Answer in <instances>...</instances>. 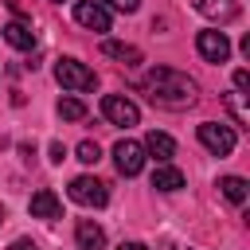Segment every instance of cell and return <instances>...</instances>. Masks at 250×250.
Returning <instances> with one entry per match:
<instances>
[{"label":"cell","mask_w":250,"mask_h":250,"mask_svg":"<svg viewBox=\"0 0 250 250\" xmlns=\"http://www.w3.org/2000/svg\"><path fill=\"white\" fill-rule=\"evenodd\" d=\"M141 148H145V152H148L156 164H168V160L176 156V141H172L168 133H156V129L145 137V145H141Z\"/></svg>","instance_id":"12"},{"label":"cell","mask_w":250,"mask_h":250,"mask_svg":"<svg viewBox=\"0 0 250 250\" xmlns=\"http://www.w3.org/2000/svg\"><path fill=\"white\" fill-rule=\"evenodd\" d=\"M102 113H105L109 125H121V129H133V125L141 121L137 102H129L125 94H105V98H102Z\"/></svg>","instance_id":"4"},{"label":"cell","mask_w":250,"mask_h":250,"mask_svg":"<svg viewBox=\"0 0 250 250\" xmlns=\"http://www.w3.org/2000/svg\"><path fill=\"white\" fill-rule=\"evenodd\" d=\"M219 188H223V195H227L230 203H246V191H250V188H246V180H242V176H223V180H219Z\"/></svg>","instance_id":"17"},{"label":"cell","mask_w":250,"mask_h":250,"mask_svg":"<svg viewBox=\"0 0 250 250\" xmlns=\"http://www.w3.org/2000/svg\"><path fill=\"white\" fill-rule=\"evenodd\" d=\"M78 160H82V164H98V160H102L98 141H82V145H78Z\"/></svg>","instance_id":"19"},{"label":"cell","mask_w":250,"mask_h":250,"mask_svg":"<svg viewBox=\"0 0 250 250\" xmlns=\"http://www.w3.org/2000/svg\"><path fill=\"white\" fill-rule=\"evenodd\" d=\"M0 31H4V43H12L16 51H31V47H35V31H31L27 20H12V23H4Z\"/></svg>","instance_id":"11"},{"label":"cell","mask_w":250,"mask_h":250,"mask_svg":"<svg viewBox=\"0 0 250 250\" xmlns=\"http://www.w3.org/2000/svg\"><path fill=\"white\" fill-rule=\"evenodd\" d=\"M102 55H105V59H117V62H125V66H137V62H141V51H137L133 43H117V39H105V43H102Z\"/></svg>","instance_id":"14"},{"label":"cell","mask_w":250,"mask_h":250,"mask_svg":"<svg viewBox=\"0 0 250 250\" xmlns=\"http://www.w3.org/2000/svg\"><path fill=\"white\" fill-rule=\"evenodd\" d=\"M141 90L148 94V102L168 105V109H188V105H195V98H199L195 78H188L184 70H172V66L148 70L145 82H141Z\"/></svg>","instance_id":"1"},{"label":"cell","mask_w":250,"mask_h":250,"mask_svg":"<svg viewBox=\"0 0 250 250\" xmlns=\"http://www.w3.org/2000/svg\"><path fill=\"white\" fill-rule=\"evenodd\" d=\"M113 164H117L121 176H137L145 168V148L137 141H117L113 145Z\"/></svg>","instance_id":"7"},{"label":"cell","mask_w":250,"mask_h":250,"mask_svg":"<svg viewBox=\"0 0 250 250\" xmlns=\"http://www.w3.org/2000/svg\"><path fill=\"white\" fill-rule=\"evenodd\" d=\"M66 195H70L74 203H82V207H105V203H109V188H105L98 176H78V180H70Z\"/></svg>","instance_id":"3"},{"label":"cell","mask_w":250,"mask_h":250,"mask_svg":"<svg viewBox=\"0 0 250 250\" xmlns=\"http://www.w3.org/2000/svg\"><path fill=\"white\" fill-rule=\"evenodd\" d=\"M74 20L86 31H109V12L102 0H74Z\"/></svg>","instance_id":"6"},{"label":"cell","mask_w":250,"mask_h":250,"mask_svg":"<svg viewBox=\"0 0 250 250\" xmlns=\"http://www.w3.org/2000/svg\"><path fill=\"white\" fill-rule=\"evenodd\" d=\"M250 86V70H234V90H246Z\"/></svg>","instance_id":"21"},{"label":"cell","mask_w":250,"mask_h":250,"mask_svg":"<svg viewBox=\"0 0 250 250\" xmlns=\"http://www.w3.org/2000/svg\"><path fill=\"white\" fill-rule=\"evenodd\" d=\"M199 141H203V148L207 152H215V156H227V152H234V129L230 125H219V121H203L199 125Z\"/></svg>","instance_id":"5"},{"label":"cell","mask_w":250,"mask_h":250,"mask_svg":"<svg viewBox=\"0 0 250 250\" xmlns=\"http://www.w3.org/2000/svg\"><path fill=\"white\" fill-rule=\"evenodd\" d=\"M152 188H156V191H180V188H184V172L172 168V164H156V172H152Z\"/></svg>","instance_id":"15"},{"label":"cell","mask_w":250,"mask_h":250,"mask_svg":"<svg viewBox=\"0 0 250 250\" xmlns=\"http://www.w3.org/2000/svg\"><path fill=\"white\" fill-rule=\"evenodd\" d=\"M117 250H148V246H145V242H121Z\"/></svg>","instance_id":"24"},{"label":"cell","mask_w":250,"mask_h":250,"mask_svg":"<svg viewBox=\"0 0 250 250\" xmlns=\"http://www.w3.org/2000/svg\"><path fill=\"white\" fill-rule=\"evenodd\" d=\"M59 117H62V121H82V117H86V105H82L78 98H62V102H59Z\"/></svg>","instance_id":"18"},{"label":"cell","mask_w":250,"mask_h":250,"mask_svg":"<svg viewBox=\"0 0 250 250\" xmlns=\"http://www.w3.org/2000/svg\"><path fill=\"white\" fill-rule=\"evenodd\" d=\"M62 156H66V152H62V145H51V160H55V164H62Z\"/></svg>","instance_id":"23"},{"label":"cell","mask_w":250,"mask_h":250,"mask_svg":"<svg viewBox=\"0 0 250 250\" xmlns=\"http://www.w3.org/2000/svg\"><path fill=\"white\" fill-rule=\"evenodd\" d=\"M195 47H199V55L207 62H227L230 59V39L223 31H199L195 35Z\"/></svg>","instance_id":"8"},{"label":"cell","mask_w":250,"mask_h":250,"mask_svg":"<svg viewBox=\"0 0 250 250\" xmlns=\"http://www.w3.org/2000/svg\"><path fill=\"white\" fill-rule=\"evenodd\" d=\"M12 250H39V246H35L31 238H16V242H12Z\"/></svg>","instance_id":"22"},{"label":"cell","mask_w":250,"mask_h":250,"mask_svg":"<svg viewBox=\"0 0 250 250\" xmlns=\"http://www.w3.org/2000/svg\"><path fill=\"white\" fill-rule=\"evenodd\" d=\"M74 238H78V246H82V250H105V234H102V227H98L94 219H78Z\"/></svg>","instance_id":"13"},{"label":"cell","mask_w":250,"mask_h":250,"mask_svg":"<svg viewBox=\"0 0 250 250\" xmlns=\"http://www.w3.org/2000/svg\"><path fill=\"white\" fill-rule=\"evenodd\" d=\"M55 78H59L62 90H74V94H86V90L98 86L94 70H90L86 62H78V59H59V62H55Z\"/></svg>","instance_id":"2"},{"label":"cell","mask_w":250,"mask_h":250,"mask_svg":"<svg viewBox=\"0 0 250 250\" xmlns=\"http://www.w3.org/2000/svg\"><path fill=\"white\" fill-rule=\"evenodd\" d=\"M223 105H227V113L234 117V125H250V109H246V102H242V90L227 94V98H223Z\"/></svg>","instance_id":"16"},{"label":"cell","mask_w":250,"mask_h":250,"mask_svg":"<svg viewBox=\"0 0 250 250\" xmlns=\"http://www.w3.org/2000/svg\"><path fill=\"white\" fill-rule=\"evenodd\" d=\"M31 219H62V203H59V195L51 191V188H39L35 195H31Z\"/></svg>","instance_id":"9"},{"label":"cell","mask_w":250,"mask_h":250,"mask_svg":"<svg viewBox=\"0 0 250 250\" xmlns=\"http://www.w3.org/2000/svg\"><path fill=\"white\" fill-rule=\"evenodd\" d=\"M55 4H62V0H55Z\"/></svg>","instance_id":"26"},{"label":"cell","mask_w":250,"mask_h":250,"mask_svg":"<svg viewBox=\"0 0 250 250\" xmlns=\"http://www.w3.org/2000/svg\"><path fill=\"white\" fill-rule=\"evenodd\" d=\"M0 223H4V207H0Z\"/></svg>","instance_id":"25"},{"label":"cell","mask_w":250,"mask_h":250,"mask_svg":"<svg viewBox=\"0 0 250 250\" xmlns=\"http://www.w3.org/2000/svg\"><path fill=\"white\" fill-rule=\"evenodd\" d=\"M195 12L215 23H230L238 20V0H195Z\"/></svg>","instance_id":"10"},{"label":"cell","mask_w":250,"mask_h":250,"mask_svg":"<svg viewBox=\"0 0 250 250\" xmlns=\"http://www.w3.org/2000/svg\"><path fill=\"white\" fill-rule=\"evenodd\" d=\"M102 4H109V8H117V12H137V8H141V0H102Z\"/></svg>","instance_id":"20"}]
</instances>
